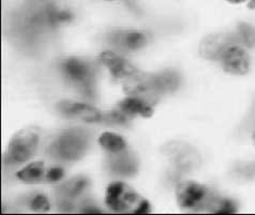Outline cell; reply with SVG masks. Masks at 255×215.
Segmentation results:
<instances>
[{
	"mask_svg": "<svg viewBox=\"0 0 255 215\" xmlns=\"http://www.w3.org/2000/svg\"><path fill=\"white\" fill-rule=\"evenodd\" d=\"M60 71L66 81L74 86L85 98L94 97L96 68L90 61L70 57L61 62Z\"/></svg>",
	"mask_w": 255,
	"mask_h": 215,
	"instance_id": "1",
	"label": "cell"
},
{
	"mask_svg": "<svg viewBox=\"0 0 255 215\" xmlns=\"http://www.w3.org/2000/svg\"><path fill=\"white\" fill-rule=\"evenodd\" d=\"M41 138L40 128L28 126L12 136L4 155L6 164H22L37 153Z\"/></svg>",
	"mask_w": 255,
	"mask_h": 215,
	"instance_id": "2",
	"label": "cell"
},
{
	"mask_svg": "<svg viewBox=\"0 0 255 215\" xmlns=\"http://www.w3.org/2000/svg\"><path fill=\"white\" fill-rule=\"evenodd\" d=\"M88 134L82 128H70L62 132L48 148V153L55 159L76 161L86 153Z\"/></svg>",
	"mask_w": 255,
	"mask_h": 215,
	"instance_id": "3",
	"label": "cell"
},
{
	"mask_svg": "<svg viewBox=\"0 0 255 215\" xmlns=\"http://www.w3.org/2000/svg\"><path fill=\"white\" fill-rule=\"evenodd\" d=\"M217 193L207 185L194 181H183L177 185L176 198L181 209L206 211Z\"/></svg>",
	"mask_w": 255,
	"mask_h": 215,
	"instance_id": "4",
	"label": "cell"
},
{
	"mask_svg": "<svg viewBox=\"0 0 255 215\" xmlns=\"http://www.w3.org/2000/svg\"><path fill=\"white\" fill-rule=\"evenodd\" d=\"M162 154L171 163L177 171L187 173L201 166V155L196 149L185 141H169L161 149Z\"/></svg>",
	"mask_w": 255,
	"mask_h": 215,
	"instance_id": "5",
	"label": "cell"
},
{
	"mask_svg": "<svg viewBox=\"0 0 255 215\" xmlns=\"http://www.w3.org/2000/svg\"><path fill=\"white\" fill-rule=\"evenodd\" d=\"M122 84L128 96L138 98L152 106L157 104L161 98V93L155 86L154 74L136 70Z\"/></svg>",
	"mask_w": 255,
	"mask_h": 215,
	"instance_id": "6",
	"label": "cell"
},
{
	"mask_svg": "<svg viewBox=\"0 0 255 215\" xmlns=\"http://www.w3.org/2000/svg\"><path fill=\"white\" fill-rule=\"evenodd\" d=\"M143 200L144 198H141L135 191L124 182L112 183L106 189V206L115 212H131L135 214Z\"/></svg>",
	"mask_w": 255,
	"mask_h": 215,
	"instance_id": "7",
	"label": "cell"
},
{
	"mask_svg": "<svg viewBox=\"0 0 255 215\" xmlns=\"http://www.w3.org/2000/svg\"><path fill=\"white\" fill-rule=\"evenodd\" d=\"M234 44H239L235 32H217L206 35L198 46V53L206 60L220 61L224 53Z\"/></svg>",
	"mask_w": 255,
	"mask_h": 215,
	"instance_id": "8",
	"label": "cell"
},
{
	"mask_svg": "<svg viewBox=\"0 0 255 215\" xmlns=\"http://www.w3.org/2000/svg\"><path fill=\"white\" fill-rule=\"evenodd\" d=\"M57 109L60 114L68 119L80 120L88 123L102 122L103 112L90 104L65 100L58 103Z\"/></svg>",
	"mask_w": 255,
	"mask_h": 215,
	"instance_id": "9",
	"label": "cell"
},
{
	"mask_svg": "<svg viewBox=\"0 0 255 215\" xmlns=\"http://www.w3.org/2000/svg\"><path fill=\"white\" fill-rule=\"evenodd\" d=\"M89 181L85 177H75L57 188V198L59 207L65 212L72 211L74 202L80 198L87 190Z\"/></svg>",
	"mask_w": 255,
	"mask_h": 215,
	"instance_id": "10",
	"label": "cell"
},
{
	"mask_svg": "<svg viewBox=\"0 0 255 215\" xmlns=\"http://www.w3.org/2000/svg\"><path fill=\"white\" fill-rule=\"evenodd\" d=\"M220 62L226 73L233 75H246L250 70V57L240 44L229 47Z\"/></svg>",
	"mask_w": 255,
	"mask_h": 215,
	"instance_id": "11",
	"label": "cell"
},
{
	"mask_svg": "<svg viewBox=\"0 0 255 215\" xmlns=\"http://www.w3.org/2000/svg\"><path fill=\"white\" fill-rule=\"evenodd\" d=\"M147 35L136 30H118L108 35V42L119 52H134L144 47Z\"/></svg>",
	"mask_w": 255,
	"mask_h": 215,
	"instance_id": "12",
	"label": "cell"
},
{
	"mask_svg": "<svg viewBox=\"0 0 255 215\" xmlns=\"http://www.w3.org/2000/svg\"><path fill=\"white\" fill-rule=\"evenodd\" d=\"M100 61L104 67L108 68L112 77L120 84L137 70L123 56L114 51L103 52L100 56Z\"/></svg>",
	"mask_w": 255,
	"mask_h": 215,
	"instance_id": "13",
	"label": "cell"
},
{
	"mask_svg": "<svg viewBox=\"0 0 255 215\" xmlns=\"http://www.w3.org/2000/svg\"><path fill=\"white\" fill-rule=\"evenodd\" d=\"M137 161L134 154L128 151V149L122 152L110 153L109 166L110 169L120 176H132L137 170Z\"/></svg>",
	"mask_w": 255,
	"mask_h": 215,
	"instance_id": "14",
	"label": "cell"
},
{
	"mask_svg": "<svg viewBox=\"0 0 255 215\" xmlns=\"http://www.w3.org/2000/svg\"><path fill=\"white\" fill-rule=\"evenodd\" d=\"M117 107L120 110L124 111L129 118L136 116L150 118L153 114V106L135 97L128 96L118 104Z\"/></svg>",
	"mask_w": 255,
	"mask_h": 215,
	"instance_id": "15",
	"label": "cell"
},
{
	"mask_svg": "<svg viewBox=\"0 0 255 215\" xmlns=\"http://www.w3.org/2000/svg\"><path fill=\"white\" fill-rule=\"evenodd\" d=\"M16 177L20 181L27 184H37L43 182L46 177L45 165L41 161L32 162L26 165L23 169H20Z\"/></svg>",
	"mask_w": 255,
	"mask_h": 215,
	"instance_id": "16",
	"label": "cell"
},
{
	"mask_svg": "<svg viewBox=\"0 0 255 215\" xmlns=\"http://www.w3.org/2000/svg\"><path fill=\"white\" fill-rule=\"evenodd\" d=\"M154 82L162 96L165 93H171L178 88L180 85V77L177 72L166 70L154 74Z\"/></svg>",
	"mask_w": 255,
	"mask_h": 215,
	"instance_id": "17",
	"label": "cell"
},
{
	"mask_svg": "<svg viewBox=\"0 0 255 215\" xmlns=\"http://www.w3.org/2000/svg\"><path fill=\"white\" fill-rule=\"evenodd\" d=\"M99 143L109 153L122 152L127 149V142L122 136L111 132L103 133L99 137Z\"/></svg>",
	"mask_w": 255,
	"mask_h": 215,
	"instance_id": "18",
	"label": "cell"
},
{
	"mask_svg": "<svg viewBox=\"0 0 255 215\" xmlns=\"http://www.w3.org/2000/svg\"><path fill=\"white\" fill-rule=\"evenodd\" d=\"M240 45L246 47H255V28L248 23H240L235 31Z\"/></svg>",
	"mask_w": 255,
	"mask_h": 215,
	"instance_id": "19",
	"label": "cell"
},
{
	"mask_svg": "<svg viewBox=\"0 0 255 215\" xmlns=\"http://www.w3.org/2000/svg\"><path fill=\"white\" fill-rule=\"evenodd\" d=\"M207 212L215 214H232L236 212V205L229 198L217 195L209 205Z\"/></svg>",
	"mask_w": 255,
	"mask_h": 215,
	"instance_id": "20",
	"label": "cell"
},
{
	"mask_svg": "<svg viewBox=\"0 0 255 215\" xmlns=\"http://www.w3.org/2000/svg\"><path fill=\"white\" fill-rule=\"evenodd\" d=\"M30 208L37 212H46L51 209V204H49L46 196L37 194L30 200Z\"/></svg>",
	"mask_w": 255,
	"mask_h": 215,
	"instance_id": "21",
	"label": "cell"
},
{
	"mask_svg": "<svg viewBox=\"0 0 255 215\" xmlns=\"http://www.w3.org/2000/svg\"><path fill=\"white\" fill-rule=\"evenodd\" d=\"M63 176H65V170L61 167H52L46 171L45 181L49 183H56L60 181Z\"/></svg>",
	"mask_w": 255,
	"mask_h": 215,
	"instance_id": "22",
	"label": "cell"
},
{
	"mask_svg": "<svg viewBox=\"0 0 255 215\" xmlns=\"http://www.w3.org/2000/svg\"><path fill=\"white\" fill-rule=\"evenodd\" d=\"M225 1H228L229 3H232V4H240L246 1H249V0H225Z\"/></svg>",
	"mask_w": 255,
	"mask_h": 215,
	"instance_id": "23",
	"label": "cell"
},
{
	"mask_svg": "<svg viewBox=\"0 0 255 215\" xmlns=\"http://www.w3.org/2000/svg\"><path fill=\"white\" fill-rule=\"evenodd\" d=\"M248 8L255 9V0H249V3H248Z\"/></svg>",
	"mask_w": 255,
	"mask_h": 215,
	"instance_id": "24",
	"label": "cell"
},
{
	"mask_svg": "<svg viewBox=\"0 0 255 215\" xmlns=\"http://www.w3.org/2000/svg\"><path fill=\"white\" fill-rule=\"evenodd\" d=\"M252 139H253V143L255 146V125H254V128H253V134H252Z\"/></svg>",
	"mask_w": 255,
	"mask_h": 215,
	"instance_id": "25",
	"label": "cell"
},
{
	"mask_svg": "<svg viewBox=\"0 0 255 215\" xmlns=\"http://www.w3.org/2000/svg\"><path fill=\"white\" fill-rule=\"evenodd\" d=\"M105 1H122V0H105Z\"/></svg>",
	"mask_w": 255,
	"mask_h": 215,
	"instance_id": "26",
	"label": "cell"
}]
</instances>
